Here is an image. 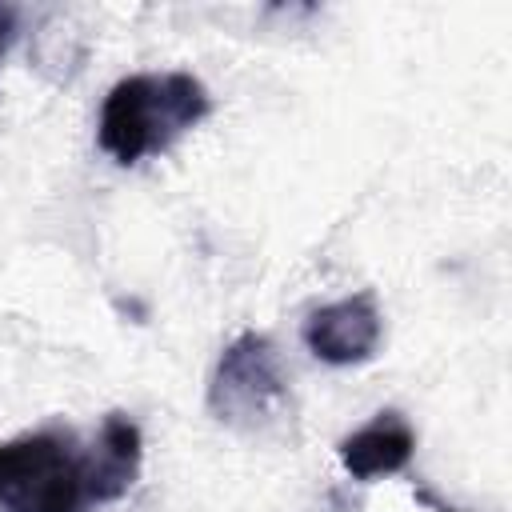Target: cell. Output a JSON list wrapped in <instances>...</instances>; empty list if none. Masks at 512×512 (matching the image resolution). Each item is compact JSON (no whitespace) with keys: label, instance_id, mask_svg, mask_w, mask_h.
Masks as SVG:
<instances>
[{"label":"cell","instance_id":"obj_4","mask_svg":"<svg viewBox=\"0 0 512 512\" xmlns=\"http://www.w3.org/2000/svg\"><path fill=\"white\" fill-rule=\"evenodd\" d=\"M380 332H384V320H380L376 296L356 292V296H344L336 304L316 308L304 320L300 336L316 360H324L332 368H352V364H364L376 356Z\"/></svg>","mask_w":512,"mask_h":512},{"label":"cell","instance_id":"obj_7","mask_svg":"<svg viewBox=\"0 0 512 512\" xmlns=\"http://www.w3.org/2000/svg\"><path fill=\"white\" fill-rule=\"evenodd\" d=\"M420 500H428V504H432V508H436V512H456V508H448V504H440V500H436V496H432V492H420Z\"/></svg>","mask_w":512,"mask_h":512},{"label":"cell","instance_id":"obj_3","mask_svg":"<svg viewBox=\"0 0 512 512\" xmlns=\"http://www.w3.org/2000/svg\"><path fill=\"white\" fill-rule=\"evenodd\" d=\"M288 400L280 352L264 332H240L216 360L208 380V412L240 432L264 428Z\"/></svg>","mask_w":512,"mask_h":512},{"label":"cell","instance_id":"obj_6","mask_svg":"<svg viewBox=\"0 0 512 512\" xmlns=\"http://www.w3.org/2000/svg\"><path fill=\"white\" fill-rule=\"evenodd\" d=\"M8 40H12V12H8V8H0V56H4Z\"/></svg>","mask_w":512,"mask_h":512},{"label":"cell","instance_id":"obj_5","mask_svg":"<svg viewBox=\"0 0 512 512\" xmlns=\"http://www.w3.org/2000/svg\"><path fill=\"white\" fill-rule=\"evenodd\" d=\"M340 464L352 480H376V476H392L404 472L412 452H416V432L400 412H376L364 428H356L352 436H344L336 444Z\"/></svg>","mask_w":512,"mask_h":512},{"label":"cell","instance_id":"obj_2","mask_svg":"<svg viewBox=\"0 0 512 512\" xmlns=\"http://www.w3.org/2000/svg\"><path fill=\"white\" fill-rule=\"evenodd\" d=\"M208 112V88L192 72H132L108 88L96 136L116 164H140L168 152Z\"/></svg>","mask_w":512,"mask_h":512},{"label":"cell","instance_id":"obj_1","mask_svg":"<svg viewBox=\"0 0 512 512\" xmlns=\"http://www.w3.org/2000/svg\"><path fill=\"white\" fill-rule=\"evenodd\" d=\"M144 460L140 424L108 412L84 440L68 424H44L0 440V512H92L120 500Z\"/></svg>","mask_w":512,"mask_h":512}]
</instances>
